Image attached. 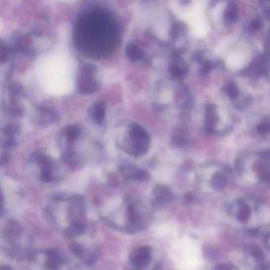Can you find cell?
Here are the masks:
<instances>
[{
	"label": "cell",
	"mask_w": 270,
	"mask_h": 270,
	"mask_svg": "<svg viewBox=\"0 0 270 270\" xmlns=\"http://www.w3.org/2000/svg\"><path fill=\"white\" fill-rule=\"evenodd\" d=\"M37 72L45 80L71 81L76 74V63L68 52L56 51L41 59Z\"/></svg>",
	"instance_id": "cell-1"
},
{
	"label": "cell",
	"mask_w": 270,
	"mask_h": 270,
	"mask_svg": "<svg viewBox=\"0 0 270 270\" xmlns=\"http://www.w3.org/2000/svg\"><path fill=\"white\" fill-rule=\"evenodd\" d=\"M151 138L145 129L138 124L132 123L129 125L127 133V139L125 140L124 149L129 155L139 157L145 155L149 150Z\"/></svg>",
	"instance_id": "cell-2"
},
{
	"label": "cell",
	"mask_w": 270,
	"mask_h": 270,
	"mask_svg": "<svg viewBox=\"0 0 270 270\" xmlns=\"http://www.w3.org/2000/svg\"><path fill=\"white\" fill-rule=\"evenodd\" d=\"M127 204L128 226L131 231H137L143 226L142 213L138 209V201L133 197H129Z\"/></svg>",
	"instance_id": "cell-3"
},
{
	"label": "cell",
	"mask_w": 270,
	"mask_h": 270,
	"mask_svg": "<svg viewBox=\"0 0 270 270\" xmlns=\"http://www.w3.org/2000/svg\"><path fill=\"white\" fill-rule=\"evenodd\" d=\"M151 260V250L148 246H140L133 250L129 262L135 269L145 268Z\"/></svg>",
	"instance_id": "cell-4"
},
{
	"label": "cell",
	"mask_w": 270,
	"mask_h": 270,
	"mask_svg": "<svg viewBox=\"0 0 270 270\" xmlns=\"http://www.w3.org/2000/svg\"><path fill=\"white\" fill-rule=\"evenodd\" d=\"M34 160L38 163L40 167V179L42 181L49 182L53 179L52 170H53V163L51 158L44 154L38 153L34 156Z\"/></svg>",
	"instance_id": "cell-5"
},
{
	"label": "cell",
	"mask_w": 270,
	"mask_h": 270,
	"mask_svg": "<svg viewBox=\"0 0 270 270\" xmlns=\"http://www.w3.org/2000/svg\"><path fill=\"white\" fill-rule=\"evenodd\" d=\"M174 200V194L169 187L158 185L152 193V201L156 206H166Z\"/></svg>",
	"instance_id": "cell-6"
},
{
	"label": "cell",
	"mask_w": 270,
	"mask_h": 270,
	"mask_svg": "<svg viewBox=\"0 0 270 270\" xmlns=\"http://www.w3.org/2000/svg\"><path fill=\"white\" fill-rule=\"evenodd\" d=\"M119 171L125 179L139 181H147L150 179V175L147 171L138 168L135 166H121Z\"/></svg>",
	"instance_id": "cell-7"
},
{
	"label": "cell",
	"mask_w": 270,
	"mask_h": 270,
	"mask_svg": "<svg viewBox=\"0 0 270 270\" xmlns=\"http://www.w3.org/2000/svg\"><path fill=\"white\" fill-rule=\"evenodd\" d=\"M19 131L18 126L15 125H7L3 129V139L2 146L6 149H14L16 147L17 142L15 136Z\"/></svg>",
	"instance_id": "cell-8"
},
{
	"label": "cell",
	"mask_w": 270,
	"mask_h": 270,
	"mask_svg": "<svg viewBox=\"0 0 270 270\" xmlns=\"http://www.w3.org/2000/svg\"><path fill=\"white\" fill-rule=\"evenodd\" d=\"M218 122L217 109L214 105H209L205 112V130L209 134L217 133V125Z\"/></svg>",
	"instance_id": "cell-9"
},
{
	"label": "cell",
	"mask_w": 270,
	"mask_h": 270,
	"mask_svg": "<svg viewBox=\"0 0 270 270\" xmlns=\"http://www.w3.org/2000/svg\"><path fill=\"white\" fill-rule=\"evenodd\" d=\"M229 174L230 171L227 169L216 172L211 178L210 185L212 188L217 191L225 189L228 184Z\"/></svg>",
	"instance_id": "cell-10"
},
{
	"label": "cell",
	"mask_w": 270,
	"mask_h": 270,
	"mask_svg": "<svg viewBox=\"0 0 270 270\" xmlns=\"http://www.w3.org/2000/svg\"><path fill=\"white\" fill-rule=\"evenodd\" d=\"M254 169L260 181L270 185V162L262 159L255 164Z\"/></svg>",
	"instance_id": "cell-11"
},
{
	"label": "cell",
	"mask_w": 270,
	"mask_h": 270,
	"mask_svg": "<svg viewBox=\"0 0 270 270\" xmlns=\"http://www.w3.org/2000/svg\"><path fill=\"white\" fill-rule=\"evenodd\" d=\"M80 134H81V129L78 125H68L67 127L64 128V130L62 132V135L67 143H66L67 144L66 148L69 150L74 142L80 137Z\"/></svg>",
	"instance_id": "cell-12"
},
{
	"label": "cell",
	"mask_w": 270,
	"mask_h": 270,
	"mask_svg": "<svg viewBox=\"0 0 270 270\" xmlns=\"http://www.w3.org/2000/svg\"><path fill=\"white\" fill-rule=\"evenodd\" d=\"M47 259H46V266L49 270H57L61 268L64 264V258L60 255V253L56 250H46L45 252Z\"/></svg>",
	"instance_id": "cell-13"
},
{
	"label": "cell",
	"mask_w": 270,
	"mask_h": 270,
	"mask_svg": "<svg viewBox=\"0 0 270 270\" xmlns=\"http://www.w3.org/2000/svg\"><path fill=\"white\" fill-rule=\"evenodd\" d=\"M189 133L184 128L179 127L174 130L171 135V141L178 147H183L189 143Z\"/></svg>",
	"instance_id": "cell-14"
},
{
	"label": "cell",
	"mask_w": 270,
	"mask_h": 270,
	"mask_svg": "<svg viewBox=\"0 0 270 270\" xmlns=\"http://www.w3.org/2000/svg\"><path fill=\"white\" fill-rule=\"evenodd\" d=\"M236 204L238 205V213H237L238 221L242 223L247 222L250 220V215H251L250 207L243 200H238Z\"/></svg>",
	"instance_id": "cell-15"
},
{
	"label": "cell",
	"mask_w": 270,
	"mask_h": 270,
	"mask_svg": "<svg viewBox=\"0 0 270 270\" xmlns=\"http://www.w3.org/2000/svg\"><path fill=\"white\" fill-rule=\"evenodd\" d=\"M90 116L94 123L101 125L105 120V105L101 103L94 105L90 111Z\"/></svg>",
	"instance_id": "cell-16"
},
{
	"label": "cell",
	"mask_w": 270,
	"mask_h": 270,
	"mask_svg": "<svg viewBox=\"0 0 270 270\" xmlns=\"http://www.w3.org/2000/svg\"><path fill=\"white\" fill-rule=\"evenodd\" d=\"M85 221L82 222L74 223L70 225L67 230H65V234L68 237L78 236L84 233L86 230Z\"/></svg>",
	"instance_id": "cell-17"
},
{
	"label": "cell",
	"mask_w": 270,
	"mask_h": 270,
	"mask_svg": "<svg viewBox=\"0 0 270 270\" xmlns=\"http://www.w3.org/2000/svg\"><path fill=\"white\" fill-rule=\"evenodd\" d=\"M250 256L254 258V260L261 265L264 263L265 254L258 246H253L250 250Z\"/></svg>",
	"instance_id": "cell-18"
},
{
	"label": "cell",
	"mask_w": 270,
	"mask_h": 270,
	"mask_svg": "<svg viewBox=\"0 0 270 270\" xmlns=\"http://www.w3.org/2000/svg\"><path fill=\"white\" fill-rule=\"evenodd\" d=\"M70 250L71 252L77 257V258H80L84 257V249L81 245L79 244L77 242H72L69 246Z\"/></svg>",
	"instance_id": "cell-19"
},
{
	"label": "cell",
	"mask_w": 270,
	"mask_h": 270,
	"mask_svg": "<svg viewBox=\"0 0 270 270\" xmlns=\"http://www.w3.org/2000/svg\"><path fill=\"white\" fill-rule=\"evenodd\" d=\"M256 131L260 135L270 134V121H263V122L258 124L256 127Z\"/></svg>",
	"instance_id": "cell-20"
},
{
	"label": "cell",
	"mask_w": 270,
	"mask_h": 270,
	"mask_svg": "<svg viewBox=\"0 0 270 270\" xmlns=\"http://www.w3.org/2000/svg\"><path fill=\"white\" fill-rule=\"evenodd\" d=\"M197 201V197L193 193H187L185 196V201L187 204H193Z\"/></svg>",
	"instance_id": "cell-21"
},
{
	"label": "cell",
	"mask_w": 270,
	"mask_h": 270,
	"mask_svg": "<svg viewBox=\"0 0 270 270\" xmlns=\"http://www.w3.org/2000/svg\"><path fill=\"white\" fill-rule=\"evenodd\" d=\"M259 157L262 159H264L266 161L270 162V149L266 150V151H260L259 153Z\"/></svg>",
	"instance_id": "cell-22"
},
{
	"label": "cell",
	"mask_w": 270,
	"mask_h": 270,
	"mask_svg": "<svg viewBox=\"0 0 270 270\" xmlns=\"http://www.w3.org/2000/svg\"><path fill=\"white\" fill-rule=\"evenodd\" d=\"M216 269H223V270H236L237 267L235 266H232V265L230 264H221L219 265L218 266L216 267Z\"/></svg>",
	"instance_id": "cell-23"
},
{
	"label": "cell",
	"mask_w": 270,
	"mask_h": 270,
	"mask_svg": "<svg viewBox=\"0 0 270 270\" xmlns=\"http://www.w3.org/2000/svg\"><path fill=\"white\" fill-rule=\"evenodd\" d=\"M264 243L267 250H270V233L267 232L264 234Z\"/></svg>",
	"instance_id": "cell-24"
},
{
	"label": "cell",
	"mask_w": 270,
	"mask_h": 270,
	"mask_svg": "<svg viewBox=\"0 0 270 270\" xmlns=\"http://www.w3.org/2000/svg\"><path fill=\"white\" fill-rule=\"evenodd\" d=\"M10 159V155L7 153H2V165H3L4 163H7Z\"/></svg>",
	"instance_id": "cell-25"
}]
</instances>
